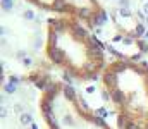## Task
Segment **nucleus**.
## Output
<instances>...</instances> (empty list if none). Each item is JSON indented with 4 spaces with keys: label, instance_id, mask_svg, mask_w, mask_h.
Returning <instances> with one entry per match:
<instances>
[{
    "label": "nucleus",
    "instance_id": "obj_3",
    "mask_svg": "<svg viewBox=\"0 0 148 129\" xmlns=\"http://www.w3.org/2000/svg\"><path fill=\"white\" fill-rule=\"evenodd\" d=\"M38 107L47 129H114L86 107L73 86L60 79L43 86Z\"/></svg>",
    "mask_w": 148,
    "mask_h": 129
},
{
    "label": "nucleus",
    "instance_id": "obj_1",
    "mask_svg": "<svg viewBox=\"0 0 148 129\" xmlns=\"http://www.w3.org/2000/svg\"><path fill=\"white\" fill-rule=\"evenodd\" d=\"M47 60L76 81L100 79L107 67L103 48L93 35L73 17H50L45 28Z\"/></svg>",
    "mask_w": 148,
    "mask_h": 129
},
{
    "label": "nucleus",
    "instance_id": "obj_4",
    "mask_svg": "<svg viewBox=\"0 0 148 129\" xmlns=\"http://www.w3.org/2000/svg\"><path fill=\"white\" fill-rule=\"evenodd\" d=\"M26 2L40 10L57 14L59 17H73L88 26H97L105 17V10L98 0H26Z\"/></svg>",
    "mask_w": 148,
    "mask_h": 129
},
{
    "label": "nucleus",
    "instance_id": "obj_2",
    "mask_svg": "<svg viewBox=\"0 0 148 129\" xmlns=\"http://www.w3.org/2000/svg\"><path fill=\"white\" fill-rule=\"evenodd\" d=\"M102 91L109 96L117 117V129H148V66L117 59L100 76Z\"/></svg>",
    "mask_w": 148,
    "mask_h": 129
}]
</instances>
